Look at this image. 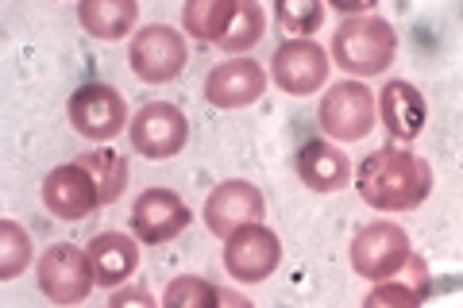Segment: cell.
<instances>
[{
  "instance_id": "obj_11",
  "label": "cell",
  "mask_w": 463,
  "mask_h": 308,
  "mask_svg": "<svg viewBox=\"0 0 463 308\" xmlns=\"http://www.w3.org/2000/svg\"><path fill=\"white\" fill-rule=\"evenodd\" d=\"M328 51L313 39H286L270 58V78L289 97H309L328 81Z\"/></svg>"
},
{
  "instance_id": "obj_7",
  "label": "cell",
  "mask_w": 463,
  "mask_h": 308,
  "mask_svg": "<svg viewBox=\"0 0 463 308\" xmlns=\"http://www.w3.org/2000/svg\"><path fill=\"white\" fill-rule=\"evenodd\" d=\"M128 62L132 73L147 85H166L190 62V51H185V35L174 32L170 23H151L143 32L132 35V47H128Z\"/></svg>"
},
{
  "instance_id": "obj_14",
  "label": "cell",
  "mask_w": 463,
  "mask_h": 308,
  "mask_svg": "<svg viewBox=\"0 0 463 308\" xmlns=\"http://www.w3.org/2000/svg\"><path fill=\"white\" fill-rule=\"evenodd\" d=\"M267 93V73L251 58H232V62H221L209 70L205 78V100L213 108H248L259 97Z\"/></svg>"
},
{
  "instance_id": "obj_9",
  "label": "cell",
  "mask_w": 463,
  "mask_h": 308,
  "mask_svg": "<svg viewBox=\"0 0 463 308\" xmlns=\"http://www.w3.org/2000/svg\"><path fill=\"white\" fill-rule=\"evenodd\" d=\"M205 228L213 231L216 239H232L236 231L251 228V224H263L267 216V201L259 193V185L243 182V178H232V182H221L205 197Z\"/></svg>"
},
{
  "instance_id": "obj_3",
  "label": "cell",
  "mask_w": 463,
  "mask_h": 308,
  "mask_svg": "<svg viewBox=\"0 0 463 308\" xmlns=\"http://www.w3.org/2000/svg\"><path fill=\"white\" fill-rule=\"evenodd\" d=\"M374 120H379V97H374L364 81H340L321 97L317 108V124L332 143H359L371 135Z\"/></svg>"
},
{
  "instance_id": "obj_20",
  "label": "cell",
  "mask_w": 463,
  "mask_h": 308,
  "mask_svg": "<svg viewBox=\"0 0 463 308\" xmlns=\"http://www.w3.org/2000/svg\"><path fill=\"white\" fill-rule=\"evenodd\" d=\"M78 163L93 173V182L100 189V201L112 204V201H120L124 193V185H128V158L124 154H116L109 151V146H100V151H90V154H78Z\"/></svg>"
},
{
  "instance_id": "obj_2",
  "label": "cell",
  "mask_w": 463,
  "mask_h": 308,
  "mask_svg": "<svg viewBox=\"0 0 463 308\" xmlns=\"http://www.w3.org/2000/svg\"><path fill=\"white\" fill-rule=\"evenodd\" d=\"M398 54V32L383 16H347L332 39V58L352 78H379Z\"/></svg>"
},
{
  "instance_id": "obj_26",
  "label": "cell",
  "mask_w": 463,
  "mask_h": 308,
  "mask_svg": "<svg viewBox=\"0 0 463 308\" xmlns=\"http://www.w3.org/2000/svg\"><path fill=\"white\" fill-rule=\"evenodd\" d=\"M109 308H163V304H155V297H151L147 289H139V285H124V289H112Z\"/></svg>"
},
{
  "instance_id": "obj_12",
  "label": "cell",
  "mask_w": 463,
  "mask_h": 308,
  "mask_svg": "<svg viewBox=\"0 0 463 308\" xmlns=\"http://www.w3.org/2000/svg\"><path fill=\"white\" fill-rule=\"evenodd\" d=\"M190 204L174 189H143L132 204V236L147 247H163L190 228Z\"/></svg>"
},
{
  "instance_id": "obj_22",
  "label": "cell",
  "mask_w": 463,
  "mask_h": 308,
  "mask_svg": "<svg viewBox=\"0 0 463 308\" xmlns=\"http://www.w3.org/2000/svg\"><path fill=\"white\" fill-rule=\"evenodd\" d=\"M232 12V0H194L182 8V27L185 35H194L201 42H216L224 32V20Z\"/></svg>"
},
{
  "instance_id": "obj_25",
  "label": "cell",
  "mask_w": 463,
  "mask_h": 308,
  "mask_svg": "<svg viewBox=\"0 0 463 308\" xmlns=\"http://www.w3.org/2000/svg\"><path fill=\"white\" fill-rule=\"evenodd\" d=\"M364 308H421V293L405 282H379L364 297Z\"/></svg>"
},
{
  "instance_id": "obj_23",
  "label": "cell",
  "mask_w": 463,
  "mask_h": 308,
  "mask_svg": "<svg viewBox=\"0 0 463 308\" xmlns=\"http://www.w3.org/2000/svg\"><path fill=\"white\" fill-rule=\"evenodd\" d=\"M32 266V236L16 219H0V277L12 282Z\"/></svg>"
},
{
  "instance_id": "obj_18",
  "label": "cell",
  "mask_w": 463,
  "mask_h": 308,
  "mask_svg": "<svg viewBox=\"0 0 463 308\" xmlns=\"http://www.w3.org/2000/svg\"><path fill=\"white\" fill-rule=\"evenodd\" d=\"M78 20L93 39H124L139 20V5L136 0H81L78 5Z\"/></svg>"
},
{
  "instance_id": "obj_27",
  "label": "cell",
  "mask_w": 463,
  "mask_h": 308,
  "mask_svg": "<svg viewBox=\"0 0 463 308\" xmlns=\"http://www.w3.org/2000/svg\"><path fill=\"white\" fill-rule=\"evenodd\" d=\"M221 308H255L243 293H236V289H228V285H221Z\"/></svg>"
},
{
  "instance_id": "obj_24",
  "label": "cell",
  "mask_w": 463,
  "mask_h": 308,
  "mask_svg": "<svg viewBox=\"0 0 463 308\" xmlns=\"http://www.w3.org/2000/svg\"><path fill=\"white\" fill-rule=\"evenodd\" d=\"M279 23L294 39H313V32L325 23V5L321 0H282L279 5Z\"/></svg>"
},
{
  "instance_id": "obj_13",
  "label": "cell",
  "mask_w": 463,
  "mask_h": 308,
  "mask_svg": "<svg viewBox=\"0 0 463 308\" xmlns=\"http://www.w3.org/2000/svg\"><path fill=\"white\" fill-rule=\"evenodd\" d=\"M43 204H47L51 216L70 219V224H74V219L93 216L97 209H105L93 173L85 170L78 158H74V163H66V166H54L47 173V182H43Z\"/></svg>"
},
{
  "instance_id": "obj_4",
  "label": "cell",
  "mask_w": 463,
  "mask_h": 308,
  "mask_svg": "<svg viewBox=\"0 0 463 308\" xmlns=\"http://www.w3.org/2000/svg\"><path fill=\"white\" fill-rule=\"evenodd\" d=\"M66 116H70V127H74L81 139H90V143H109V139L120 135L124 127H132L124 93L112 89V85H105V81L78 85V89L70 93Z\"/></svg>"
},
{
  "instance_id": "obj_8",
  "label": "cell",
  "mask_w": 463,
  "mask_h": 308,
  "mask_svg": "<svg viewBox=\"0 0 463 308\" xmlns=\"http://www.w3.org/2000/svg\"><path fill=\"white\" fill-rule=\"evenodd\" d=\"M132 146L151 158V163H166V158L182 154L185 143H190V120L178 105H166V100H155V105H143L136 116H132Z\"/></svg>"
},
{
  "instance_id": "obj_15",
  "label": "cell",
  "mask_w": 463,
  "mask_h": 308,
  "mask_svg": "<svg viewBox=\"0 0 463 308\" xmlns=\"http://www.w3.org/2000/svg\"><path fill=\"white\" fill-rule=\"evenodd\" d=\"M379 120L394 143H413L429 124V105L413 81H386L379 93Z\"/></svg>"
},
{
  "instance_id": "obj_19",
  "label": "cell",
  "mask_w": 463,
  "mask_h": 308,
  "mask_svg": "<svg viewBox=\"0 0 463 308\" xmlns=\"http://www.w3.org/2000/svg\"><path fill=\"white\" fill-rule=\"evenodd\" d=\"M263 35H267V12L259 8L255 0H232L224 32L213 47H221L224 54H243V51H251Z\"/></svg>"
},
{
  "instance_id": "obj_1",
  "label": "cell",
  "mask_w": 463,
  "mask_h": 308,
  "mask_svg": "<svg viewBox=\"0 0 463 308\" xmlns=\"http://www.w3.org/2000/svg\"><path fill=\"white\" fill-rule=\"evenodd\" d=\"M355 189L374 212H413L432 193V166L405 146H379L359 163Z\"/></svg>"
},
{
  "instance_id": "obj_5",
  "label": "cell",
  "mask_w": 463,
  "mask_h": 308,
  "mask_svg": "<svg viewBox=\"0 0 463 308\" xmlns=\"http://www.w3.org/2000/svg\"><path fill=\"white\" fill-rule=\"evenodd\" d=\"M413 258L410 236L390 224V219H374V224L359 228L352 239V270L367 282H390L398 277Z\"/></svg>"
},
{
  "instance_id": "obj_21",
  "label": "cell",
  "mask_w": 463,
  "mask_h": 308,
  "mask_svg": "<svg viewBox=\"0 0 463 308\" xmlns=\"http://www.w3.org/2000/svg\"><path fill=\"white\" fill-rule=\"evenodd\" d=\"M158 304L163 308H221V285H213L197 274H182L166 282Z\"/></svg>"
},
{
  "instance_id": "obj_10",
  "label": "cell",
  "mask_w": 463,
  "mask_h": 308,
  "mask_svg": "<svg viewBox=\"0 0 463 308\" xmlns=\"http://www.w3.org/2000/svg\"><path fill=\"white\" fill-rule=\"evenodd\" d=\"M282 266V239L267 224H251L224 243V270L236 282L259 285Z\"/></svg>"
},
{
  "instance_id": "obj_17",
  "label": "cell",
  "mask_w": 463,
  "mask_h": 308,
  "mask_svg": "<svg viewBox=\"0 0 463 308\" xmlns=\"http://www.w3.org/2000/svg\"><path fill=\"white\" fill-rule=\"evenodd\" d=\"M298 178L313 193H340V189L352 182V163L340 151L336 143L325 139H309L298 151Z\"/></svg>"
},
{
  "instance_id": "obj_16",
  "label": "cell",
  "mask_w": 463,
  "mask_h": 308,
  "mask_svg": "<svg viewBox=\"0 0 463 308\" xmlns=\"http://www.w3.org/2000/svg\"><path fill=\"white\" fill-rule=\"evenodd\" d=\"M93 266V282L105 289H120L139 266V239L124 236V231H100L93 243L85 247Z\"/></svg>"
},
{
  "instance_id": "obj_6",
  "label": "cell",
  "mask_w": 463,
  "mask_h": 308,
  "mask_svg": "<svg viewBox=\"0 0 463 308\" xmlns=\"http://www.w3.org/2000/svg\"><path fill=\"white\" fill-rule=\"evenodd\" d=\"M35 282L43 289V297L54 301V304H81L85 297L93 293V266H90V255L74 243H54L39 255L35 262Z\"/></svg>"
}]
</instances>
